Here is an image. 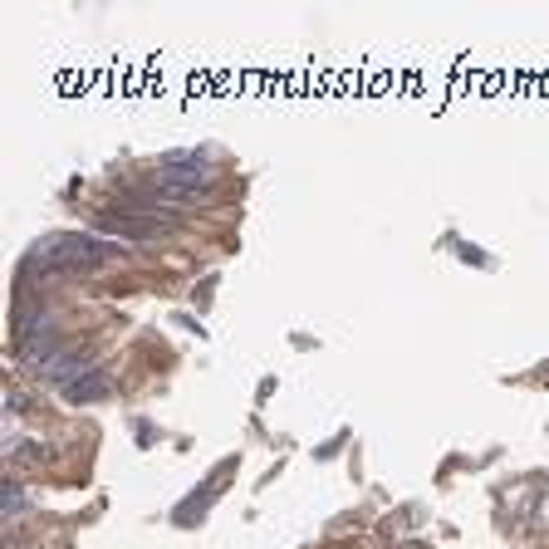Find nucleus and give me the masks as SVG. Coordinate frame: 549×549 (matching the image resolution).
I'll list each match as a JSON object with an SVG mask.
<instances>
[{
  "label": "nucleus",
  "instance_id": "f257e3e1",
  "mask_svg": "<svg viewBox=\"0 0 549 549\" xmlns=\"http://www.w3.org/2000/svg\"><path fill=\"white\" fill-rule=\"evenodd\" d=\"M113 260H118V245L94 230H59L30 250V265H44V270H99Z\"/></svg>",
  "mask_w": 549,
  "mask_h": 549
},
{
  "label": "nucleus",
  "instance_id": "f03ea898",
  "mask_svg": "<svg viewBox=\"0 0 549 549\" xmlns=\"http://www.w3.org/2000/svg\"><path fill=\"white\" fill-rule=\"evenodd\" d=\"M94 230L118 235V240H142V245H152V240H162V235H177L182 221L172 216V211H99V216H94Z\"/></svg>",
  "mask_w": 549,
  "mask_h": 549
},
{
  "label": "nucleus",
  "instance_id": "7ed1b4c3",
  "mask_svg": "<svg viewBox=\"0 0 549 549\" xmlns=\"http://www.w3.org/2000/svg\"><path fill=\"white\" fill-rule=\"evenodd\" d=\"M157 177H167V182H192V187H206L211 177H216V167H211V157L206 152H167L162 157V167H157Z\"/></svg>",
  "mask_w": 549,
  "mask_h": 549
},
{
  "label": "nucleus",
  "instance_id": "20e7f679",
  "mask_svg": "<svg viewBox=\"0 0 549 549\" xmlns=\"http://www.w3.org/2000/svg\"><path fill=\"white\" fill-rule=\"evenodd\" d=\"M84 373H94V353H89V348H64L49 368H39V378L54 383V388H69V383L84 378Z\"/></svg>",
  "mask_w": 549,
  "mask_h": 549
},
{
  "label": "nucleus",
  "instance_id": "39448f33",
  "mask_svg": "<svg viewBox=\"0 0 549 549\" xmlns=\"http://www.w3.org/2000/svg\"><path fill=\"white\" fill-rule=\"evenodd\" d=\"M64 393V402H74V407H84V402H104L113 393V378L104 368H94V373H84V378H74L69 388H59Z\"/></svg>",
  "mask_w": 549,
  "mask_h": 549
},
{
  "label": "nucleus",
  "instance_id": "423d86ee",
  "mask_svg": "<svg viewBox=\"0 0 549 549\" xmlns=\"http://www.w3.org/2000/svg\"><path fill=\"white\" fill-rule=\"evenodd\" d=\"M0 510H5L10 520H15V515L25 510V486H20L15 476H5V486H0Z\"/></svg>",
  "mask_w": 549,
  "mask_h": 549
}]
</instances>
